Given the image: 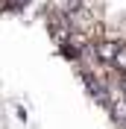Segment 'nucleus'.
I'll return each instance as SVG.
<instances>
[{"label":"nucleus","instance_id":"4","mask_svg":"<svg viewBox=\"0 0 126 129\" xmlns=\"http://www.w3.org/2000/svg\"><path fill=\"white\" fill-rule=\"evenodd\" d=\"M21 3H24V0H6V9L15 12V9H21Z\"/></svg>","mask_w":126,"mask_h":129},{"label":"nucleus","instance_id":"5","mask_svg":"<svg viewBox=\"0 0 126 129\" xmlns=\"http://www.w3.org/2000/svg\"><path fill=\"white\" fill-rule=\"evenodd\" d=\"M120 88H123V94H126V73H123V79H120Z\"/></svg>","mask_w":126,"mask_h":129},{"label":"nucleus","instance_id":"3","mask_svg":"<svg viewBox=\"0 0 126 129\" xmlns=\"http://www.w3.org/2000/svg\"><path fill=\"white\" fill-rule=\"evenodd\" d=\"M59 3H62L68 12H73V9H79V6H82V0H59Z\"/></svg>","mask_w":126,"mask_h":129},{"label":"nucleus","instance_id":"1","mask_svg":"<svg viewBox=\"0 0 126 129\" xmlns=\"http://www.w3.org/2000/svg\"><path fill=\"white\" fill-rule=\"evenodd\" d=\"M117 50H120V44L117 41H100L97 44V59L100 62H106V64H114V59H117Z\"/></svg>","mask_w":126,"mask_h":129},{"label":"nucleus","instance_id":"2","mask_svg":"<svg viewBox=\"0 0 126 129\" xmlns=\"http://www.w3.org/2000/svg\"><path fill=\"white\" fill-rule=\"evenodd\" d=\"M114 68H117L120 73H126V44H120V50H117V59H114Z\"/></svg>","mask_w":126,"mask_h":129}]
</instances>
